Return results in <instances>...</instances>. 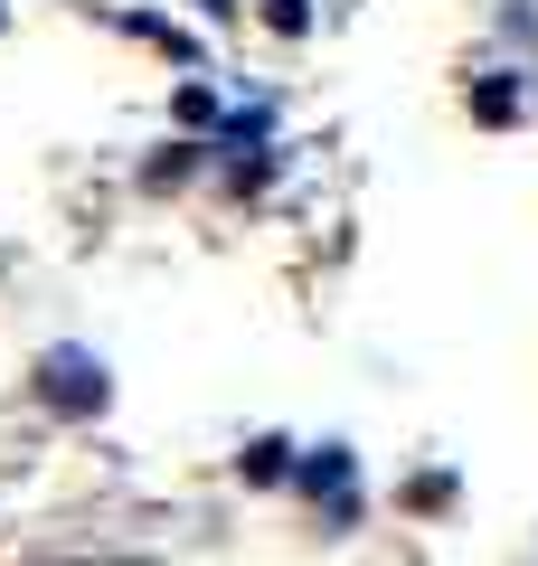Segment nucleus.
<instances>
[{
	"label": "nucleus",
	"instance_id": "f257e3e1",
	"mask_svg": "<svg viewBox=\"0 0 538 566\" xmlns=\"http://www.w3.org/2000/svg\"><path fill=\"white\" fill-rule=\"evenodd\" d=\"M39 378H48V397H58V406H104V368L85 359V349H48Z\"/></svg>",
	"mask_w": 538,
	"mask_h": 566
}]
</instances>
